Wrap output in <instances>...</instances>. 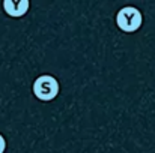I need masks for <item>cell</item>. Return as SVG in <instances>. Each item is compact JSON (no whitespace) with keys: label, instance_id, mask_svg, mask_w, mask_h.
<instances>
[{"label":"cell","instance_id":"1","mask_svg":"<svg viewBox=\"0 0 155 153\" xmlns=\"http://www.w3.org/2000/svg\"><path fill=\"white\" fill-rule=\"evenodd\" d=\"M59 90H60L59 81H57L53 75H48V74L39 75V77L33 81V86H32L33 95L42 102L53 101V99L59 95Z\"/></svg>","mask_w":155,"mask_h":153},{"label":"cell","instance_id":"2","mask_svg":"<svg viewBox=\"0 0 155 153\" xmlns=\"http://www.w3.org/2000/svg\"><path fill=\"white\" fill-rule=\"evenodd\" d=\"M142 12L134 6H125L116 14V26L125 33H134L142 27Z\"/></svg>","mask_w":155,"mask_h":153},{"label":"cell","instance_id":"3","mask_svg":"<svg viewBox=\"0 0 155 153\" xmlns=\"http://www.w3.org/2000/svg\"><path fill=\"white\" fill-rule=\"evenodd\" d=\"M2 6H3V11L11 18H21L27 14L30 8V2L29 0H3Z\"/></svg>","mask_w":155,"mask_h":153},{"label":"cell","instance_id":"4","mask_svg":"<svg viewBox=\"0 0 155 153\" xmlns=\"http://www.w3.org/2000/svg\"><path fill=\"white\" fill-rule=\"evenodd\" d=\"M6 150V140H5V137L0 134V153H5Z\"/></svg>","mask_w":155,"mask_h":153}]
</instances>
